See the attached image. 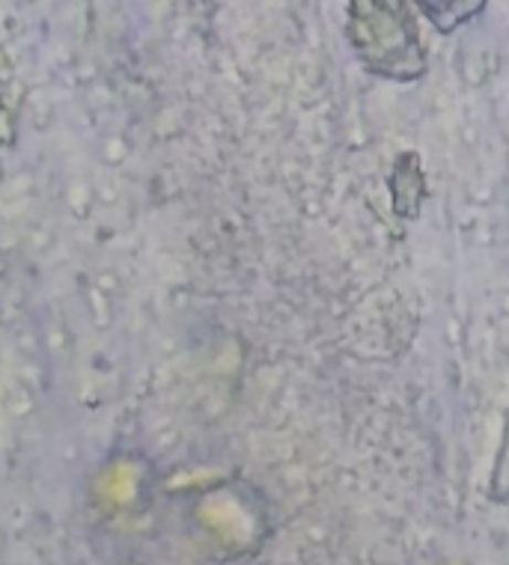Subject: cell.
<instances>
[{
    "mask_svg": "<svg viewBox=\"0 0 509 565\" xmlns=\"http://www.w3.org/2000/svg\"><path fill=\"white\" fill-rule=\"evenodd\" d=\"M495 491H503L509 494V426H507V447L498 458V477H495Z\"/></svg>",
    "mask_w": 509,
    "mask_h": 565,
    "instance_id": "obj_1",
    "label": "cell"
}]
</instances>
